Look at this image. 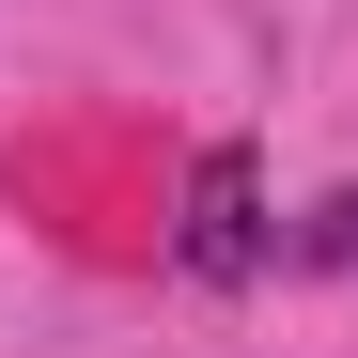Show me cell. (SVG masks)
<instances>
[{
    "label": "cell",
    "instance_id": "2",
    "mask_svg": "<svg viewBox=\"0 0 358 358\" xmlns=\"http://www.w3.org/2000/svg\"><path fill=\"white\" fill-rule=\"evenodd\" d=\"M296 265H327V280H358V187H327L312 218H296Z\"/></svg>",
    "mask_w": 358,
    "mask_h": 358
},
{
    "label": "cell",
    "instance_id": "1",
    "mask_svg": "<svg viewBox=\"0 0 358 358\" xmlns=\"http://www.w3.org/2000/svg\"><path fill=\"white\" fill-rule=\"evenodd\" d=\"M187 280L203 296H234V280H265V171H250V141H203L187 156Z\"/></svg>",
    "mask_w": 358,
    "mask_h": 358
}]
</instances>
